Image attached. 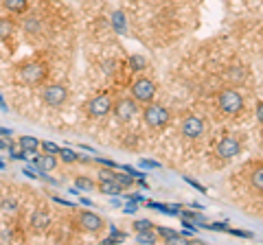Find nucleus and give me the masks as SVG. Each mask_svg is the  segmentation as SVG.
<instances>
[{"mask_svg": "<svg viewBox=\"0 0 263 245\" xmlns=\"http://www.w3.org/2000/svg\"><path fill=\"white\" fill-rule=\"evenodd\" d=\"M48 62L44 59H37V57H33V59H27L22 62L18 70H15V77L22 86H29V88H37V86H44L46 79H48Z\"/></svg>", "mask_w": 263, "mask_h": 245, "instance_id": "nucleus-1", "label": "nucleus"}, {"mask_svg": "<svg viewBox=\"0 0 263 245\" xmlns=\"http://www.w3.org/2000/svg\"><path fill=\"white\" fill-rule=\"evenodd\" d=\"M141 114H143V122H145V125L149 127V129H156V132H160V129L169 127L171 120H174V114H171V110L167 108V105L156 103V101L143 105Z\"/></svg>", "mask_w": 263, "mask_h": 245, "instance_id": "nucleus-2", "label": "nucleus"}, {"mask_svg": "<svg viewBox=\"0 0 263 245\" xmlns=\"http://www.w3.org/2000/svg\"><path fill=\"white\" fill-rule=\"evenodd\" d=\"M40 101L51 110H62L70 101V90L62 81H51V84H44L42 90H40Z\"/></svg>", "mask_w": 263, "mask_h": 245, "instance_id": "nucleus-3", "label": "nucleus"}, {"mask_svg": "<svg viewBox=\"0 0 263 245\" xmlns=\"http://www.w3.org/2000/svg\"><path fill=\"white\" fill-rule=\"evenodd\" d=\"M215 105H217L219 114H224V116H239V114L243 112V108H246V99H243V94L239 92V90L224 88V90H219Z\"/></svg>", "mask_w": 263, "mask_h": 245, "instance_id": "nucleus-4", "label": "nucleus"}, {"mask_svg": "<svg viewBox=\"0 0 263 245\" xmlns=\"http://www.w3.org/2000/svg\"><path fill=\"white\" fill-rule=\"evenodd\" d=\"M70 223L75 230L84 232V234H99L105 228V219L101 215H97L92 210H77L70 217Z\"/></svg>", "mask_w": 263, "mask_h": 245, "instance_id": "nucleus-5", "label": "nucleus"}, {"mask_svg": "<svg viewBox=\"0 0 263 245\" xmlns=\"http://www.w3.org/2000/svg\"><path fill=\"white\" fill-rule=\"evenodd\" d=\"M114 99L110 92H99L97 96H90V99L84 103V114L88 118H103L112 112Z\"/></svg>", "mask_w": 263, "mask_h": 245, "instance_id": "nucleus-6", "label": "nucleus"}, {"mask_svg": "<svg viewBox=\"0 0 263 245\" xmlns=\"http://www.w3.org/2000/svg\"><path fill=\"white\" fill-rule=\"evenodd\" d=\"M138 112H141V103H138L134 96H121V99L114 101L112 105V114L114 118H117L119 122H129L134 120L138 116Z\"/></svg>", "mask_w": 263, "mask_h": 245, "instance_id": "nucleus-7", "label": "nucleus"}, {"mask_svg": "<svg viewBox=\"0 0 263 245\" xmlns=\"http://www.w3.org/2000/svg\"><path fill=\"white\" fill-rule=\"evenodd\" d=\"M132 96L141 103V105H147V103H152L156 99V81L149 79V77H136L134 81H132Z\"/></svg>", "mask_w": 263, "mask_h": 245, "instance_id": "nucleus-8", "label": "nucleus"}, {"mask_svg": "<svg viewBox=\"0 0 263 245\" xmlns=\"http://www.w3.org/2000/svg\"><path fill=\"white\" fill-rule=\"evenodd\" d=\"M180 134L189 138V140H197V138L206 134V120L197 116V114H184L180 118Z\"/></svg>", "mask_w": 263, "mask_h": 245, "instance_id": "nucleus-9", "label": "nucleus"}, {"mask_svg": "<svg viewBox=\"0 0 263 245\" xmlns=\"http://www.w3.org/2000/svg\"><path fill=\"white\" fill-rule=\"evenodd\" d=\"M241 149H243L241 138L235 136V134H228V136H224V138H221V140L217 142L215 156H217L219 160H233V158L239 156Z\"/></svg>", "mask_w": 263, "mask_h": 245, "instance_id": "nucleus-10", "label": "nucleus"}, {"mask_svg": "<svg viewBox=\"0 0 263 245\" xmlns=\"http://www.w3.org/2000/svg\"><path fill=\"white\" fill-rule=\"evenodd\" d=\"M246 182H248L250 191L254 195H261L263 197V160L250 162V165L246 167Z\"/></svg>", "mask_w": 263, "mask_h": 245, "instance_id": "nucleus-11", "label": "nucleus"}, {"mask_svg": "<svg viewBox=\"0 0 263 245\" xmlns=\"http://www.w3.org/2000/svg\"><path fill=\"white\" fill-rule=\"evenodd\" d=\"M51 210H48L46 206H37L35 210H33V215H31V232L33 234H44L48 228H51Z\"/></svg>", "mask_w": 263, "mask_h": 245, "instance_id": "nucleus-12", "label": "nucleus"}, {"mask_svg": "<svg viewBox=\"0 0 263 245\" xmlns=\"http://www.w3.org/2000/svg\"><path fill=\"white\" fill-rule=\"evenodd\" d=\"M33 165L37 167L40 173H48V171H55V169H57L60 160H57V153H48V151H44L42 156H35V158H33Z\"/></svg>", "mask_w": 263, "mask_h": 245, "instance_id": "nucleus-13", "label": "nucleus"}, {"mask_svg": "<svg viewBox=\"0 0 263 245\" xmlns=\"http://www.w3.org/2000/svg\"><path fill=\"white\" fill-rule=\"evenodd\" d=\"M3 9L13 15H24L29 11V0H3Z\"/></svg>", "mask_w": 263, "mask_h": 245, "instance_id": "nucleus-14", "label": "nucleus"}, {"mask_svg": "<svg viewBox=\"0 0 263 245\" xmlns=\"http://www.w3.org/2000/svg\"><path fill=\"white\" fill-rule=\"evenodd\" d=\"M97 189L101 193H105V195H121L123 191H125V186L119 184V182H114V179H99Z\"/></svg>", "mask_w": 263, "mask_h": 245, "instance_id": "nucleus-15", "label": "nucleus"}, {"mask_svg": "<svg viewBox=\"0 0 263 245\" xmlns=\"http://www.w3.org/2000/svg\"><path fill=\"white\" fill-rule=\"evenodd\" d=\"M246 77H248V70H246L243 66H230L228 68V79H230V84L233 86H241Z\"/></svg>", "mask_w": 263, "mask_h": 245, "instance_id": "nucleus-16", "label": "nucleus"}, {"mask_svg": "<svg viewBox=\"0 0 263 245\" xmlns=\"http://www.w3.org/2000/svg\"><path fill=\"white\" fill-rule=\"evenodd\" d=\"M15 22L9 18V15H5V18H0V39H9L13 33H15Z\"/></svg>", "mask_w": 263, "mask_h": 245, "instance_id": "nucleus-17", "label": "nucleus"}, {"mask_svg": "<svg viewBox=\"0 0 263 245\" xmlns=\"http://www.w3.org/2000/svg\"><path fill=\"white\" fill-rule=\"evenodd\" d=\"M20 149L24 153H35L40 149V140L37 138H33V136H22L20 138Z\"/></svg>", "mask_w": 263, "mask_h": 245, "instance_id": "nucleus-18", "label": "nucleus"}, {"mask_svg": "<svg viewBox=\"0 0 263 245\" xmlns=\"http://www.w3.org/2000/svg\"><path fill=\"white\" fill-rule=\"evenodd\" d=\"M136 241L138 243H145V245H152V243H158V232L154 230H145V232H136Z\"/></svg>", "mask_w": 263, "mask_h": 245, "instance_id": "nucleus-19", "label": "nucleus"}, {"mask_svg": "<svg viewBox=\"0 0 263 245\" xmlns=\"http://www.w3.org/2000/svg\"><path fill=\"white\" fill-rule=\"evenodd\" d=\"M75 189H79V191H97V182L95 179H90V177L79 175V177H75Z\"/></svg>", "mask_w": 263, "mask_h": 245, "instance_id": "nucleus-20", "label": "nucleus"}, {"mask_svg": "<svg viewBox=\"0 0 263 245\" xmlns=\"http://www.w3.org/2000/svg\"><path fill=\"white\" fill-rule=\"evenodd\" d=\"M154 228H156V223L149 221V219H138V221L132 226V230L134 232H145V230H154Z\"/></svg>", "mask_w": 263, "mask_h": 245, "instance_id": "nucleus-21", "label": "nucleus"}, {"mask_svg": "<svg viewBox=\"0 0 263 245\" xmlns=\"http://www.w3.org/2000/svg\"><path fill=\"white\" fill-rule=\"evenodd\" d=\"M129 66H132V70H143L147 66V62L143 59V57L134 55V57H129Z\"/></svg>", "mask_w": 263, "mask_h": 245, "instance_id": "nucleus-22", "label": "nucleus"}, {"mask_svg": "<svg viewBox=\"0 0 263 245\" xmlns=\"http://www.w3.org/2000/svg\"><path fill=\"white\" fill-rule=\"evenodd\" d=\"M156 232H158V236H162V239H169V241H176L178 239V232L174 230H167V228H156Z\"/></svg>", "mask_w": 263, "mask_h": 245, "instance_id": "nucleus-23", "label": "nucleus"}, {"mask_svg": "<svg viewBox=\"0 0 263 245\" xmlns=\"http://www.w3.org/2000/svg\"><path fill=\"white\" fill-rule=\"evenodd\" d=\"M60 156H62L64 162H75V160H79V156H75V153H72L70 149H62Z\"/></svg>", "mask_w": 263, "mask_h": 245, "instance_id": "nucleus-24", "label": "nucleus"}, {"mask_svg": "<svg viewBox=\"0 0 263 245\" xmlns=\"http://www.w3.org/2000/svg\"><path fill=\"white\" fill-rule=\"evenodd\" d=\"M40 147H42V149L44 151H48V153H57V156H60V147H57V145H53V142H44V145H40Z\"/></svg>", "mask_w": 263, "mask_h": 245, "instance_id": "nucleus-25", "label": "nucleus"}, {"mask_svg": "<svg viewBox=\"0 0 263 245\" xmlns=\"http://www.w3.org/2000/svg\"><path fill=\"white\" fill-rule=\"evenodd\" d=\"M254 110H257V120L263 125V101H257V108Z\"/></svg>", "mask_w": 263, "mask_h": 245, "instance_id": "nucleus-26", "label": "nucleus"}, {"mask_svg": "<svg viewBox=\"0 0 263 245\" xmlns=\"http://www.w3.org/2000/svg\"><path fill=\"white\" fill-rule=\"evenodd\" d=\"M3 210H7V212L15 210V201H13V199H5V201H3Z\"/></svg>", "mask_w": 263, "mask_h": 245, "instance_id": "nucleus-27", "label": "nucleus"}, {"mask_svg": "<svg viewBox=\"0 0 263 245\" xmlns=\"http://www.w3.org/2000/svg\"><path fill=\"white\" fill-rule=\"evenodd\" d=\"M5 147H7V145H5V142H0V149H5Z\"/></svg>", "mask_w": 263, "mask_h": 245, "instance_id": "nucleus-28", "label": "nucleus"}]
</instances>
